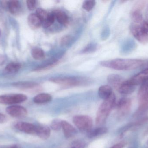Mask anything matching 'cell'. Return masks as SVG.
I'll return each mask as SVG.
<instances>
[{"label":"cell","mask_w":148,"mask_h":148,"mask_svg":"<svg viewBox=\"0 0 148 148\" xmlns=\"http://www.w3.org/2000/svg\"><path fill=\"white\" fill-rule=\"evenodd\" d=\"M53 82L65 86H75L87 84L88 80L84 77H57L50 79Z\"/></svg>","instance_id":"3"},{"label":"cell","mask_w":148,"mask_h":148,"mask_svg":"<svg viewBox=\"0 0 148 148\" xmlns=\"http://www.w3.org/2000/svg\"><path fill=\"white\" fill-rule=\"evenodd\" d=\"M21 68V64L17 63H11L5 67V70L9 73H14L17 72Z\"/></svg>","instance_id":"25"},{"label":"cell","mask_w":148,"mask_h":148,"mask_svg":"<svg viewBox=\"0 0 148 148\" xmlns=\"http://www.w3.org/2000/svg\"><path fill=\"white\" fill-rule=\"evenodd\" d=\"M51 134L50 129L46 126H40L36 127V133L39 137L42 140H47L49 138Z\"/></svg>","instance_id":"17"},{"label":"cell","mask_w":148,"mask_h":148,"mask_svg":"<svg viewBox=\"0 0 148 148\" xmlns=\"http://www.w3.org/2000/svg\"><path fill=\"white\" fill-rule=\"evenodd\" d=\"M116 105V96L113 93L110 96L104 100L98 109L97 113L96 123L101 125L104 123L111 110Z\"/></svg>","instance_id":"2"},{"label":"cell","mask_w":148,"mask_h":148,"mask_svg":"<svg viewBox=\"0 0 148 148\" xmlns=\"http://www.w3.org/2000/svg\"><path fill=\"white\" fill-rule=\"evenodd\" d=\"M135 90V86L129 83L127 81H124L117 91L123 94H132Z\"/></svg>","instance_id":"16"},{"label":"cell","mask_w":148,"mask_h":148,"mask_svg":"<svg viewBox=\"0 0 148 148\" xmlns=\"http://www.w3.org/2000/svg\"><path fill=\"white\" fill-rule=\"evenodd\" d=\"M8 7L10 11L13 14L18 13L21 8L19 1L16 0L9 1L8 3Z\"/></svg>","instance_id":"23"},{"label":"cell","mask_w":148,"mask_h":148,"mask_svg":"<svg viewBox=\"0 0 148 148\" xmlns=\"http://www.w3.org/2000/svg\"><path fill=\"white\" fill-rule=\"evenodd\" d=\"M85 144L83 142L77 141L75 142L70 148H84Z\"/></svg>","instance_id":"32"},{"label":"cell","mask_w":148,"mask_h":148,"mask_svg":"<svg viewBox=\"0 0 148 148\" xmlns=\"http://www.w3.org/2000/svg\"><path fill=\"white\" fill-rule=\"evenodd\" d=\"M52 97L50 94L46 93H42L37 95L34 97V102L37 104L46 103L51 101Z\"/></svg>","instance_id":"21"},{"label":"cell","mask_w":148,"mask_h":148,"mask_svg":"<svg viewBox=\"0 0 148 148\" xmlns=\"http://www.w3.org/2000/svg\"><path fill=\"white\" fill-rule=\"evenodd\" d=\"M28 21L30 27L38 28L42 24V21L40 17L36 14H31L29 15Z\"/></svg>","instance_id":"19"},{"label":"cell","mask_w":148,"mask_h":148,"mask_svg":"<svg viewBox=\"0 0 148 148\" xmlns=\"http://www.w3.org/2000/svg\"><path fill=\"white\" fill-rule=\"evenodd\" d=\"M36 14L40 17L42 22L47 18L49 14L46 10L40 8L36 9Z\"/></svg>","instance_id":"29"},{"label":"cell","mask_w":148,"mask_h":148,"mask_svg":"<svg viewBox=\"0 0 148 148\" xmlns=\"http://www.w3.org/2000/svg\"><path fill=\"white\" fill-rule=\"evenodd\" d=\"M6 112L9 115L16 118H23L27 114L26 108L20 106H11L6 108Z\"/></svg>","instance_id":"8"},{"label":"cell","mask_w":148,"mask_h":148,"mask_svg":"<svg viewBox=\"0 0 148 148\" xmlns=\"http://www.w3.org/2000/svg\"><path fill=\"white\" fill-rule=\"evenodd\" d=\"M123 144L121 143H117L113 146L110 148H123Z\"/></svg>","instance_id":"38"},{"label":"cell","mask_w":148,"mask_h":148,"mask_svg":"<svg viewBox=\"0 0 148 148\" xmlns=\"http://www.w3.org/2000/svg\"><path fill=\"white\" fill-rule=\"evenodd\" d=\"M148 81V68L136 74L131 77L130 80H127L130 84L134 86H137L143 83Z\"/></svg>","instance_id":"9"},{"label":"cell","mask_w":148,"mask_h":148,"mask_svg":"<svg viewBox=\"0 0 148 148\" xmlns=\"http://www.w3.org/2000/svg\"><path fill=\"white\" fill-rule=\"evenodd\" d=\"M55 18L61 24H66L68 22V17L66 13L60 10H56L53 12Z\"/></svg>","instance_id":"18"},{"label":"cell","mask_w":148,"mask_h":148,"mask_svg":"<svg viewBox=\"0 0 148 148\" xmlns=\"http://www.w3.org/2000/svg\"><path fill=\"white\" fill-rule=\"evenodd\" d=\"M145 6L144 1H138L136 3L130 13V17L134 23L136 24L142 23L143 22L142 10Z\"/></svg>","instance_id":"7"},{"label":"cell","mask_w":148,"mask_h":148,"mask_svg":"<svg viewBox=\"0 0 148 148\" xmlns=\"http://www.w3.org/2000/svg\"><path fill=\"white\" fill-rule=\"evenodd\" d=\"M131 101L130 99L123 98L121 99L117 104L118 113L121 116H125L127 114L130 110Z\"/></svg>","instance_id":"10"},{"label":"cell","mask_w":148,"mask_h":148,"mask_svg":"<svg viewBox=\"0 0 148 148\" xmlns=\"http://www.w3.org/2000/svg\"><path fill=\"white\" fill-rule=\"evenodd\" d=\"M147 68H148V63H147Z\"/></svg>","instance_id":"41"},{"label":"cell","mask_w":148,"mask_h":148,"mask_svg":"<svg viewBox=\"0 0 148 148\" xmlns=\"http://www.w3.org/2000/svg\"></svg>","instance_id":"43"},{"label":"cell","mask_w":148,"mask_h":148,"mask_svg":"<svg viewBox=\"0 0 148 148\" xmlns=\"http://www.w3.org/2000/svg\"><path fill=\"white\" fill-rule=\"evenodd\" d=\"M27 99L26 95L22 94L4 95L0 96V103L3 104H15L23 102Z\"/></svg>","instance_id":"6"},{"label":"cell","mask_w":148,"mask_h":148,"mask_svg":"<svg viewBox=\"0 0 148 148\" xmlns=\"http://www.w3.org/2000/svg\"><path fill=\"white\" fill-rule=\"evenodd\" d=\"M7 148H22L19 145L17 144H14V145H12L10 146Z\"/></svg>","instance_id":"39"},{"label":"cell","mask_w":148,"mask_h":148,"mask_svg":"<svg viewBox=\"0 0 148 148\" xmlns=\"http://www.w3.org/2000/svg\"><path fill=\"white\" fill-rule=\"evenodd\" d=\"M146 17H147V21L148 22V7L147 9V11H146Z\"/></svg>","instance_id":"40"},{"label":"cell","mask_w":148,"mask_h":148,"mask_svg":"<svg viewBox=\"0 0 148 148\" xmlns=\"http://www.w3.org/2000/svg\"><path fill=\"white\" fill-rule=\"evenodd\" d=\"M15 128L19 131L26 134H33L36 133V127L28 123L23 122L17 123L16 124Z\"/></svg>","instance_id":"11"},{"label":"cell","mask_w":148,"mask_h":148,"mask_svg":"<svg viewBox=\"0 0 148 148\" xmlns=\"http://www.w3.org/2000/svg\"><path fill=\"white\" fill-rule=\"evenodd\" d=\"M62 128L66 138H71L76 134V129L73 126L66 121L62 120Z\"/></svg>","instance_id":"13"},{"label":"cell","mask_w":148,"mask_h":148,"mask_svg":"<svg viewBox=\"0 0 148 148\" xmlns=\"http://www.w3.org/2000/svg\"><path fill=\"white\" fill-rule=\"evenodd\" d=\"M144 60L135 59H116L103 61L101 66L118 70H130L136 69L145 63Z\"/></svg>","instance_id":"1"},{"label":"cell","mask_w":148,"mask_h":148,"mask_svg":"<svg viewBox=\"0 0 148 148\" xmlns=\"http://www.w3.org/2000/svg\"><path fill=\"white\" fill-rule=\"evenodd\" d=\"M6 117L4 115L0 113V123H3L6 121Z\"/></svg>","instance_id":"36"},{"label":"cell","mask_w":148,"mask_h":148,"mask_svg":"<svg viewBox=\"0 0 148 148\" xmlns=\"http://www.w3.org/2000/svg\"><path fill=\"white\" fill-rule=\"evenodd\" d=\"M141 24L142 27L148 34V22L147 21H143Z\"/></svg>","instance_id":"35"},{"label":"cell","mask_w":148,"mask_h":148,"mask_svg":"<svg viewBox=\"0 0 148 148\" xmlns=\"http://www.w3.org/2000/svg\"><path fill=\"white\" fill-rule=\"evenodd\" d=\"M16 87L23 90H32L39 87V85L36 83L32 82L20 83H16Z\"/></svg>","instance_id":"22"},{"label":"cell","mask_w":148,"mask_h":148,"mask_svg":"<svg viewBox=\"0 0 148 148\" xmlns=\"http://www.w3.org/2000/svg\"><path fill=\"white\" fill-rule=\"evenodd\" d=\"M71 37L69 36H64L61 40V44L63 45H66L69 42Z\"/></svg>","instance_id":"34"},{"label":"cell","mask_w":148,"mask_h":148,"mask_svg":"<svg viewBox=\"0 0 148 148\" xmlns=\"http://www.w3.org/2000/svg\"><path fill=\"white\" fill-rule=\"evenodd\" d=\"M51 128L55 131L60 130L62 128V120H54L51 123Z\"/></svg>","instance_id":"31"},{"label":"cell","mask_w":148,"mask_h":148,"mask_svg":"<svg viewBox=\"0 0 148 148\" xmlns=\"http://www.w3.org/2000/svg\"><path fill=\"white\" fill-rule=\"evenodd\" d=\"M108 129L106 127H99L95 129H91L87 132V136L89 138H93L108 133Z\"/></svg>","instance_id":"20"},{"label":"cell","mask_w":148,"mask_h":148,"mask_svg":"<svg viewBox=\"0 0 148 148\" xmlns=\"http://www.w3.org/2000/svg\"><path fill=\"white\" fill-rule=\"evenodd\" d=\"M140 103L148 102V81L141 84L138 94Z\"/></svg>","instance_id":"14"},{"label":"cell","mask_w":148,"mask_h":148,"mask_svg":"<svg viewBox=\"0 0 148 148\" xmlns=\"http://www.w3.org/2000/svg\"><path fill=\"white\" fill-rule=\"evenodd\" d=\"M27 4L29 9L34 10L36 6V1L34 0H28L27 1Z\"/></svg>","instance_id":"33"},{"label":"cell","mask_w":148,"mask_h":148,"mask_svg":"<svg viewBox=\"0 0 148 148\" xmlns=\"http://www.w3.org/2000/svg\"><path fill=\"white\" fill-rule=\"evenodd\" d=\"M125 44V51L127 54H131L136 48V43L131 38H130L126 41Z\"/></svg>","instance_id":"24"},{"label":"cell","mask_w":148,"mask_h":148,"mask_svg":"<svg viewBox=\"0 0 148 148\" xmlns=\"http://www.w3.org/2000/svg\"><path fill=\"white\" fill-rule=\"evenodd\" d=\"M31 54L33 58L36 60H41L45 57L44 51L41 49L38 48L32 50Z\"/></svg>","instance_id":"26"},{"label":"cell","mask_w":148,"mask_h":148,"mask_svg":"<svg viewBox=\"0 0 148 148\" xmlns=\"http://www.w3.org/2000/svg\"><path fill=\"white\" fill-rule=\"evenodd\" d=\"M140 104V105L135 114L136 116L143 114L148 110V102Z\"/></svg>","instance_id":"28"},{"label":"cell","mask_w":148,"mask_h":148,"mask_svg":"<svg viewBox=\"0 0 148 148\" xmlns=\"http://www.w3.org/2000/svg\"><path fill=\"white\" fill-rule=\"evenodd\" d=\"M95 3V1L93 0L86 1L83 3L82 8L87 11H90L93 8Z\"/></svg>","instance_id":"30"},{"label":"cell","mask_w":148,"mask_h":148,"mask_svg":"<svg viewBox=\"0 0 148 148\" xmlns=\"http://www.w3.org/2000/svg\"><path fill=\"white\" fill-rule=\"evenodd\" d=\"M130 32L140 43L146 45L148 43V34L141 26L133 23L130 27Z\"/></svg>","instance_id":"5"},{"label":"cell","mask_w":148,"mask_h":148,"mask_svg":"<svg viewBox=\"0 0 148 148\" xmlns=\"http://www.w3.org/2000/svg\"><path fill=\"white\" fill-rule=\"evenodd\" d=\"M112 87L109 85L101 86L98 89V94L101 99L105 100L113 94Z\"/></svg>","instance_id":"15"},{"label":"cell","mask_w":148,"mask_h":148,"mask_svg":"<svg viewBox=\"0 0 148 148\" xmlns=\"http://www.w3.org/2000/svg\"><path fill=\"white\" fill-rule=\"evenodd\" d=\"M73 122L78 129L82 132H88L93 126V120L88 116H75L73 118Z\"/></svg>","instance_id":"4"},{"label":"cell","mask_w":148,"mask_h":148,"mask_svg":"<svg viewBox=\"0 0 148 148\" xmlns=\"http://www.w3.org/2000/svg\"><path fill=\"white\" fill-rule=\"evenodd\" d=\"M6 58L3 55L0 54V66L2 65L5 62Z\"/></svg>","instance_id":"37"},{"label":"cell","mask_w":148,"mask_h":148,"mask_svg":"<svg viewBox=\"0 0 148 148\" xmlns=\"http://www.w3.org/2000/svg\"><path fill=\"white\" fill-rule=\"evenodd\" d=\"M55 19V17L53 13H50L49 14L47 18L42 22V25L44 28H49L53 23Z\"/></svg>","instance_id":"27"},{"label":"cell","mask_w":148,"mask_h":148,"mask_svg":"<svg viewBox=\"0 0 148 148\" xmlns=\"http://www.w3.org/2000/svg\"><path fill=\"white\" fill-rule=\"evenodd\" d=\"M1 29H0V36H1Z\"/></svg>","instance_id":"42"},{"label":"cell","mask_w":148,"mask_h":148,"mask_svg":"<svg viewBox=\"0 0 148 148\" xmlns=\"http://www.w3.org/2000/svg\"><path fill=\"white\" fill-rule=\"evenodd\" d=\"M107 80L110 87H113L117 90L125 81L121 76L117 74L110 75Z\"/></svg>","instance_id":"12"}]
</instances>
